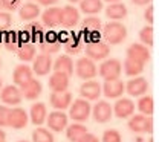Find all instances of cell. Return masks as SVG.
<instances>
[{"instance_id":"cell-54","label":"cell","mask_w":159,"mask_h":142,"mask_svg":"<svg viewBox=\"0 0 159 142\" xmlns=\"http://www.w3.org/2000/svg\"><path fill=\"white\" fill-rule=\"evenodd\" d=\"M0 9H3V8H2V0H0Z\"/></svg>"},{"instance_id":"cell-26","label":"cell","mask_w":159,"mask_h":142,"mask_svg":"<svg viewBox=\"0 0 159 142\" xmlns=\"http://www.w3.org/2000/svg\"><path fill=\"white\" fill-rule=\"evenodd\" d=\"M46 118H48V109L43 102H34L31 105V112H29V119L34 125H43L46 122Z\"/></svg>"},{"instance_id":"cell-31","label":"cell","mask_w":159,"mask_h":142,"mask_svg":"<svg viewBox=\"0 0 159 142\" xmlns=\"http://www.w3.org/2000/svg\"><path fill=\"white\" fill-rule=\"evenodd\" d=\"M84 133H87V127L81 122H74L66 127V138L69 142H78V139Z\"/></svg>"},{"instance_id":"cell-19","label":"cell","mask_w":159,"mask_h":142,"mask_svg":"<svg viewBox=\"0 0 159 142\" xmlns=\"http://www.w3.org/2000/svg\"><path fill=\"white\" fill-rule=\"evenodd\" d=\"M34 78V72H32V67L28 66L26 63H21L19 66H16L14 72H12V80H14V84L17 87H21L25 86L28 81H31Z\"/></svg>"},{"instance_id":"cell-36","label":"cell","mask_w":159,"mask_h":142,"mask_svg":"<svg viewBox=\"0 0 159 142\" xmlns=\"http://www.w3.org/2000/svg\"><path fill=\"white\" fill-rule=\"evenodd\" d=\"M32 142H55V138L49 128L40 125L32 131Z\"/></svg>"},{"instance_id":"cell-17","label":"cell","mask_w":159,"mask_h":142,"mask_svg":"<svg viewBox=\"0 0 159 142\" xmlns=\"http://www.w3.org/2000/svg\"><path fill=\"white\" fill-rule=\"evenodd\" d=\"M127 58L145 64L150 60V49L147 46H144L142 43H132L127 49Z\"/></svg>"},{"instance_id":"cell-20","label":"cell","mask_w":159,"mask_h":142,"mask_svg":"<svg viewBox=\"0 0 159 142\" xmlns=\"http://www.w3.org/2000/svg\"><path fill=\"white\" fill-rule=\"evenodd\" d=\"M41 90H43V86H41L40 80H37V78H32L31 81H28L25 86L20 87L23 100H28V101H35L37 98H40Z\"/></svg>"},{"instance_id":"cell-42","label":"cell","mask_w":159,"mask_h":142,"mask_svg":"<svg viewBox=\"0 0 159 142\" xmlns=\"http://www.w3.org/2000/svg\"><path fill=\"white\" fill-rule=\"evenodd\" d=\"M8 115H9V107L5 104H0V127H8Z\"/></svg>"},{"instance_id":"cell-44","label":"cell","mask_w":159,"mask_h":142,"mask_svg":"<svg viewBox=\"0 0 159 142\" xmlns=\"http://www.w3.org/2000/svg\"><path fill=\"white\" fill-rule=\"evenodd\" d=\"M17 35H19L20 44L31 43V37H29V34H28V31H26V29H23V31H17Z\"/></svg>"},{"instance_id":"cell-38","label":"cell","mask_w":159,"mask_h":142,"mask_svg":"<svg viewBox=\"0 0 159 142\" xmlns=\"http://www.w3.org/2000/svg\"><path fill=\"white\" fill-rule=\"evenodd\" d=\"M139 43H142V44L147 46V47L153 46L155 37H153V28H152L150 24L144 26V28L139 31Z\"/></svg>"},{"instance_id":"cell-40","label":"cell","mask_w":159,"mask_h":142,"mask_svg":"<svg viewBox=\"0 0 159 142\" xmlns=\"http://www.w3.org/2000/svg\"><path fill=\"white\" fill-rule=\"evenodd\" d=\"M11 24H12V16H11V12H2L0 11V32H5V31H8L9 28H11Z\"/></svg>"},{"instance_id":"cell-41","label":"cell","mask_w":159,"mask_h":142,"mask_svg":"<svg viewBox=\"0 0 159 142\" xmlns=\"http://www.w3.org/2000/svg\"><path fill=\"white\" fill-rule=\"evenodd\" d=\"M20 2L21 0H2V8L8 12H12V11H17L20 8Z\"/></svg>"},{"instance_id":"cell-15","label":"cell","mask_w":159,"mask_h":142,"mask_svg":"<svg viewBox=\"0 0 159 142\" xmlns=\"http://www.w3.org/2000/svg\"><path fill=\"white\" fill-rule=\"evenodd\" d=\"M101 92L104 93L106 98L109 100H116L121 98L122 93L125 92V82L121 80H115V81H104V86H101Z\"/></svg>"},{"instance_id":"cell-49","label":"cell","mask_w":159,"mask_h":142,"mask_svg":"<svg viewBox=\"0 0 159 142\" xmlns=\"http://www.w3.org/2000/svg\"><path fill=\"white\" fill-rule=\"evenodd\" d=\"M67 2H69V3H70V5H75V3H80V2H81V0H67Z\"/></svg>"},{"instance_id":"cell-28","label":"cell","mask_w":159,"mask_h":142,"mask_svg":"<svg viewBox=\"0 0 159 142\" xmlns=\"http://www.w3.org/2000/svg\"><path fill=\"white\" fill-rule=\"evenodd\" d=\"M127 6L122 2H115V3H109V6L106 8V16L107 19L112 21H119L127 17Z\"/></svg>"},{"instance_id":"cell-47","label":"cell","mask_w":159,"mask_h":142,"mask_svg":"<svg viewBox=\"0 0 159 142\" xmlns=\"http://www.w3.org/2000/svg\"><path fill=\"white\" fill-rule=\"evenodd\" d=\"M136 6H147V5H152L153 0H132Z\"/></svg>"},{"instance_id":"cell-3","label":"cell","mask_w":159,"mask_h":142,"mask_svg":"<svg viewBox=\"0 0 159 142\" xmlns=\"http://www.w3.org/2000/svg\"><path fill=\"white\" fill-rule=\"evenodd\" d=\"M122 73V64L119 63L116 58H109L101 63V66L98 67V75L104 80V81H115L119 80Z\"/></svg>"},{"instance_id":"cell-39","label":"cell","mask_w":159,"mask_h":142,"mask_svg":"<svg viewBox=\"0 0 159 142\" xmlns=\"http://www.w3.org/2000/svg\"><path fill=\"white\" fill-rule=\"evenodd\" d=\"M102 142H122V138H121V133L115 128H109L102 133Z\"/></svg>"},{"instance_id":"cell-7","label":"cell","mask_w":159,"mask_h":142,"mask_svg":"<svg viewBox=\"0 0 159 142\" xmlns=\"http://www.w3.org/2000/svg\"><path fill=\"white\" fill-rule=\"evenodd\" d=\"M84 52H86L87 58H90L93 61H99V60H106L109 57L110 47H109L107 43H104L102 40H98V41H92V43H86Z\"/></svg>"},{"instance_id":"cell-2","label":"cell","mask_w":159,"mask_h":142,"mask_svg":"<svg viewBox=\"0 0 159 142\" xmlns=\"http://www.w3.org/2000/svg\"><path fill=\"white\" fill-rule=\"evenodd\" d=\"M90 113H92L90 101L84 98H78L69 105V118L75 122H86L90 118Z\"/></svg>"},{"instance_id":"cell-56","label":"cell","mask_w":159,"mask_h":142,"mask_svg":"<svg viewBox=\"0 0 159 142\" xmlns=\"http://www.w3.org/2000/svg\"><path fill=\"white\" fill-rule=\"evenodd\" d=\"M0 67H2V61H0Z\"/></svg>"},{"instance_id":"cell-13","label":"cell","mask_w":159,"mask_h":142,"mask_svg":"<svg viewBox=\"0 0 159 142\" xmlns=\"http://www.w3.org/2000/svg\"><path fill=\"white\" fill-rule=\"evenodd\" d=\"M112 115H113V109L112 105L107 101H97V104L92 107V116L95 122L98 124H104V122H109L112 119Z\"/></svg>"},{"instance_id":"cell-30","label":"cell","mask_w":159,"mask_h":142,"mask_svg":"<svg viewBox=\"0 0 159 142\" xmlns=\"http://www.w3.org/2000/svg\"><path fill=\"white\" fill-rule=\"evenodd\" d=\"M2 41H3V46L11 51V52H17L19 47L21 46L19 41V35H17V31H5L2 32Z\"/></svg>"},{"instance_id":"cell-1","label":"cell","mask_w":159,"mask_h":142,"mask_svg":"<svg viewBox=\"0 0 159 142\" xmlns=\"http://www.w3.org/2000/svg\"><path fill=\"white\" fill-rule=\"evenodd\" d=\"M101 35L107 44H121L127 38V28L121 21H109L102 26Z\"/></svg>"},{"instance_id":"cell-37","label":"cell","mask_w":159,"mask_h":142,"mask_svg":"<svg viewBox=\"0 0 159 142\" xmlns=\"http://www.w3.org/2000/svg\"><path fill=\"white\" fill-rule=\"evenodd\" d=\"M29 37H31V43H39L43 35H44V29H43V24L39 21H32L28 28H26Z\"/></svg>"},{"instance_id":"cell-9","label":"cell","mask_w":159,"mask_h":142,"mask_svg":"<svg viewBox=\"0 0 159 142\" xmlns=\"http://www.w3.org/2000/svg\"><path fill=\"white\" fill-rule=\"evenodd\" d=\"M29 124V115L25 109L21 107H14L9 109V115H8V127L14 128V130H21Z\"/></svg>"},{"instance_id":"cell-4","label":"cell","mask_w":159,"mask_h":142,"mask_svg":"<svg viewBox=\"0 0 159 142\" xmlns=\"http://www.w3.org/2000/svg\"><path fill=\"white\" fill-rule=\"evenodd\" d=\"M40 44V51L41 54H48V55H54L57 54L63 43H61V38H60V34H57L55 31H48L44 32L43 38L39 41Z\"/></svg>"},{"instance_id":"cell-24","label":"cell","mask_w":159,"mask_h":142,"mask_svg":"<svg viewBox=\"0 0 159 142\" xmlns=\"http://www.w3.org/2000/svg\"><path fill=\"white\" fill-rule=\"evenodd\" d=\"M74 67H75V63L70 58V55L64 54V55H58L57 60L52 63V69L55 72H63L66 73L67 77H70L74 73Z\"/></svg>"},{"instance_id":"cell-48","label":"cell","mask_w":159,"mask_h":142,"mask_svg":"<svg viewBox=\"0 0 159 142\" xmlns=\"http://www.w3.org/2000/svg\"><path fill=\"white\" fill-rule=\"evenodd\" d=\"M3 141H6V133H5V130L0 127V142H3Z\"/></svg>"},{"instance_id":"cell-10","label":"cell","mask_w":159,"mask_h":142,"mask_svg":"<svg viewBox=\"0 0 159 142\" xmlns=\"http://www.w3.org/2000/svg\"><path fill=\"white\" fill-rule=\"evenodd\" d=\"M52 57L51 55H48V54H37L35 55V58L32 60V72H34V75H37V77H44V75H48L51 70H52Z\"/></svg>"},{"instance_id":"cell-14","label":"cell","mask_w":159,"mask_h":142,"mask_svg":"<svg viewBox=\"0 0 159 142\" xmlns=\"http://www.w3.org/2000/svg\"><path fill=\"white\" fill-rule=\"evenodd\" d=\"M147 90H148V81L141 75L130 78L125 84V92L130 96H142L147 93Z\"/></svg>"},{"instance_id":"cell-25","label":"cell","mask_w":159,"mask_h":142,"mask_svg":"<svg viewBox=\"0 0 159 142\" xmlns=\"http://www.w3.org/2000/svg\"><path fill=\"white\" fill-rule=\"evenodd\" d=\"M63 47L67 55H77L83 51V40L80 34H67L63 41Z\"/></svg>"},{"instance_id":"cell-50","label":"cell","mask_w":159,"mask_h":142,"mask_svg":"<svg viewBox=\"0 0 159 142\" xmlns=\"http://www.w3.org/2000/svg\"><path fill=\"white\" fill-rule=\"evenodd\" d=\"M104 2H107V3H115V2H121V0H104Z\"/></svg>"},{"instance_id":"cell-29","label":"cell","mask_w":159,"mask_h":142,"mask_svg":"<svg viewBox=\"0 0 159 142\" xmlns=\"http://www.w3.org/2000/svg\"><path fill=\"white\" fill-rule=\"evenodd\" d=\"M104 5L102 0H81L80 2V9L86 16H97L102 11Z\"/></svg>"},{"instance_id":"cell-57","label":"cell","mask_w":159,"mask_h":142,"mask_svg":"<svg viewBox=\"0 0 159 142\" xmlns=\"http://www.w3.org/2000/svg\"><path fill=\"white\" fill-rule=\"evenodd\" d=\"M3 142H6V141H3Z\"/></svg>"},{"instance_id":"cell-32","label":"cell","mask_w":159,"mask_h":142,"mask_svg":"<svg viewBox=\"0 0 159 142\" xmlns=\"http://www.w3.org/2000/svg\"><path fill=\"white\" fill-rule=\"evenodd\" d=\"M144 66H145V64H142V63H139V61L127 58V60L124 61V64H122V70H124V73H125L127 77L133 78V77H139V75L144 72Z\"/></svg>"},{"instance_id":"cell-34","label":"cell","mask_w":159,"mask_h":142,"mask_svg":"<svg viewBox=\"0 0 159 142\" xmlns=\"http://www.w3.org/2000/svg\"><path fill=\"white\" fill-rule=\"evenodd\" d=\"M17 55H19L20 61H25V63L32 61L34 58H35V55H37V47H35L34 43L21 44V46L19 47V51H17Z\"/></svg>"},{"instance_id":"cell-16","label":"cell","mask_w":159,"mask_h":142,"mask_svg":"<svg viewBox=\"0 0 159 142\" xmlns=\"http://www.w3.org/2000/svg\"><path fill=\"white\" fill-rule=\"evenodd\" d=\"M80 23V11L74 5H66L61 8V21L60 26L64 28H75Z\"/></svg>"},{"instance_id":"cell-33","label":"cell","mask_w":159,"mask_h":142,"mask_svg":"<svg viewBox=\"0 0 159 142\" xmlns=\"http://www.w3.org/2000/svg\"><path fill=\"white\" fill-rule=\"evenodd\" d=\"M102 21L97 16H87L83 20V32H92V34H101Z\"/></svg>"},{"instance_id":"cell-46","label":"cell","mask_w":159,"mask_h":142,"mask_svg":"<svg viewBox=\"0 0 159 142\" xmlns=\"http://www.w3.org/2000/svg\"><path fill=\"white\" fill-rule=\"evenodd\" d=\"M58 0H37V3H39L40 6H55V3H57Z\"/></svg>"},{"instance_id":"cell-5","label":"cell","mask_w":159,"mask_h":142,"mask_svg":"<svg viewBox=\"0 0 159 142\" xmlns=\"http://www.w3.org/2000/svg\"><path fill=\"white\" fill-rule=\"evenodd\" d=\"M74 72L77 73V77L87 81V80H93L97 75H98V69L95 66V61L87 58V57H83L77 60L75 63V67H74Z\"/></svg>"},{"instance_id":"cell-22","label":"cell","mask_w":159,"mask_h":142,"mask_svg":"<svg viewBox=\"0 0 159 142\" xmlns=\"http://www.w3.org/2000/svg\"><path fill=\"white\" fill-rule=\"evenodd\" d=\"M49 102L55 110H66L72 104V93L70 92H52L49 96Z\"/></svg>"},{"instance_id":"cell-43","label":"cell","mask_w":159,"mask_h":142,"mask_svg":"<svg viewBox=\"0 0 159 142\" xmlns=\"http://www.w3.org/2000/svg\"><path fill=\"white\" fill-rule=\"evenodd\" d=\"M153 12H155L153 5H147V8H145V11H144V20L147 21L150 26L153 24Z\"/></svg>"},{"instance_id":"cell-35","label":"cell","mask_w":159,"mask_h":142,"mask_svg":"<svg viewBox=\"0 0 159 142\" xmlns=\"http://www.w3.org/2000/svg\"><path fill=\"white\" fill-rule=\"evenodd\" d=\"M138 110L141 115H145V116H152L153 112H155V101L150 95H142L138 101Z\"/></svg>"},{"instance_id":"cell-6","label":"cell","mask_w":159,"mask_h":142,"mask_svg":"<svg viewBox=\"0 0 159 142\" xmlns=\"http://www.w3.org/2000/svg\"><path fill=\"white\" fill-rule=\"evenodd\" d=\"M127 127L133 133H148V135H153V118L141 115V113L139 115H132Z\"/></svg>"},{"instance_id":"cell-53","label":"cell","mask_w":159,"mask_h":142,"mask_svg":"<svg viewBox=\"0 0 159 142\" xmlns=\"http://www.w3.org/2000/svg\"><path fill=\"white\" fill-rule=\"evenodd\" d=\"M148 142H155V141H153V138H150V139H148Z\"/></svg>"},{"instance_id":"cell-52","label":"cell","mask_w":159,"mask_h":142,"mask_svg":"<svg viewBox=\"0 0 159 142\" xmlns=\"http://www.w3.org/2000/svg\"><path fill=\"white\" fill-rule=\"evenodd\" d=\"M2 87H3V82H2V78H0V90H2Z\"/></svg>"},{"instance_id":"cell-23","label":"cell","mask_w":159,"mask_h":142,"mask_svg":"<svg viewBox=\"0 0 159 142\" xmlns=\"http://www.w3.org/2000/svg\"><path fill=\"white\" fill-rule=\"evenodd\" d=\"M41 14L40 5L34 2H26L19 8V16L23 21H34Z\"/></svg>"},{"instance_id":"cell-27","label":"cell","mask_w":159,"mask_h":142,"mask_svg":"<svg viewBox=\"0 0 159 142\" xmlns=\"http://www.w3.org/2000/svg\"><path fill=\"white\" fill-rule=\"evenodd\" d=\"M69 78L63 72H54L49 77V89L52 92H66L69 87Z\"/></svg>"},{"instance_id":"cell-55","label":"cell","mask_w":159,"mask_h":142,"mask_svg":"<svg viewBox=\"0 0 159 142\" xmlns=\"http://www.w3.org/2000/svg\"><path fill=\"white\" fill-rule=\"evenodd\" d=\"M17 142H29V141H17Z\"/></svg>"},{"instance_id":"cell-21","label":"cell","mask_w":159,"mask_h":142,"mask_svg":"<svg viewBox=\"0 0 159 142\" xmlns=\"http://www.w3.org/2000/svg\"><path fill=\"white\" fill-rule=\"evenodd\" d=\"M61 21V8L58 6H49L43 14H41V24L46 28H57Z\"/></svg>"},{"instance_id":"cell-45","label":"cell","mask_w":159,"mask_h":142,"mask_svg":"<svg viewBox=\"0 0 159 142\" xmlns=\"http://www.w3.org/2000/svg\"><path fill=\"white\" fill-rule=\"evenodd\" d=\"M78 142H99V139L93 133H89V131H87V133H84V135L80 138Z\"/></svg>"},{"instance_id":"cell-11","label":"cell","mask_w":159,"mask_h":142,"mask_svg":"<svg viewBox=\"0 0 159 142\" xmlns=\"http://www.w3.org/2000/svg\"><path fill=\"white\" fill-rule=\"evenodd\" d=\"M46 124L51 131H55V133L64 131L67 127V115L63 110H55L52 113H48Z\"/></svg>"},{"instance_id":"cell-51","label":"cell","mask_w":159,"mask_h":142,"mask_svg":"<svg viewBox=\"0 0 159 142\" xmlns=\"http://www.w3.org/2000/svg\"><path fill=\"white\" fill-rule=\"evenodd\" d=\"M3 46V41H2V32H0V47Z\"/></svg>"},{"instance_id":"cell-8","label":"cell","mask_w":159,"mask_h":142,"mask_svg":"<svg viewBox=\"0 0 159 142\" xmlns=\"http://www.w3.org/2000/svg\"><path fill=\"white\" fill-rule=\"evenodd\" d=\"M23 100V95L20 92V87H17L16 84H9V86H3L2 90H0V101L5 105H12V107H17Z\"/></svg>"},{"instance_id":"cell-18","label":"cell","mask_w":159,"mask_h":142,"mask_svg":"<svg viewBox=\"0 0 159 142\" xmlns=\"http://www.w3.org/2000/svg\"><path fill=\"white\" fill-rule=\"evenodd\" d=\"M112 109H113V113L116 118L125 119L135 113V102L130 98H119V100H116L115 105Z\"/></svg>"},{"instance_id":"cell-12","label":"cell","mask_w":159,"mask_h":142,"mask_svg":"<svg viewBox=\"0 0 159 142\" xmlns=\"http://www.w3.org/2000/svg\"><path fill=\"white\" fill-rule=\"evenodd\" d=\"M101 93V84L95 80H87L80 86V96L87 101H98Z\"/></svg>"}]
</instances>
